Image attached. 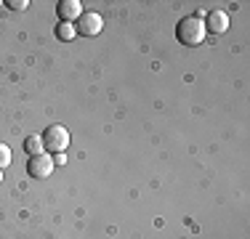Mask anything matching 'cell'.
Here are the masks:
<instances>
[{
  "label": "cell",
  "mask_w": 250,
  "mask_h": 239,
  "mask_svg": "<svg viewBox=\"0 0 250 239\" xmlns=\"http://www.w3.org/2000/svg\"><path fill=\"white\" fill-rule=\"evenodd\" d=\"M56 35H59V40H72L77 35V29H75V24L62 21V24H59V29H56Z\"/></svg>",
  "instance_id": "obj_7"
},
{
  "label": "cell",
  "mask_w": 250,
  "mask_h": 239,
  "mask_svg": "<svg viewBox=\"0 0 250 239\" xmlns=\"http://www.w3.org/2000/svg\"><path fill=\"white\" fill-rule=\"evenodd\" d=\"M5 165H11V149L5 146V143H0V170H3Z\"/></svg>",
  "instance_id": "obj_9"
},
{
  "label": "cell",
  "mask_w": 250,
  "mask_h": 239,
  "mask_svg": "<svg viewBox=\"0 0 250 239\" xmlns=\"http://www.w3.org/2000/svg\"><path fill=\"white\" fill-rule=\"evenodd\" d=\"M0 181H3V170H0Z\"/></svg>",
  "instance_id": "obj_11"
},
{
  "label": "cell",
  "mask_w": 250,
  "mask_h": 239,
  "mask_svg": "<svg viewBox=\"0 0 250 239\" xmlns=\"http://www.w3.org/2000/svg\"><path fill=\"white\" fill-rule=\"evenodd\" d=\"M101 27H104V19H101V14L96 11H85V14H80V19H77V32L85 35V38H96L101 32Z\"/></svg>",
  "instance_id": "obj_3"
},
{
  "label": "cell",
  "mask_w": 250,
  "mask_h": 239,
  "mask_svg": "<svg viewBox=\"0 0 250 239\" xmlns=\"http://www.w3.org/2000/svg\"><path fill=\"white\" fill-rule=\"evenodd\" d=\"M202 24H205L208 32L224 35L226 29H229V14H226V11H210V14H208V19L202 21Z\"/></svg>",
  "instance_id": "obj_5"
},
{
  "label": "cell",
  "mask_w": 250,
  "mask_h": 239,
  "mask_svg": "<svg viewBox=\"0 0 250 239\" xmlns=\"http://www.w3.org/2000/svg\"><path fill=\"white\" fill-rule=\"evenodd\" d=\"M5 5H8V8H14V11H24L27 8V0H11V3H5Z\"/></svg>",
  "instance_id": "obj_10"
},
{
  "label": "cell",
  "mask_w": 250,
  "mask_h": 239,
  "mask_svg": "<svg viewBox=\"0 0 250 239\" xmlns=\"http://www.w3.org/2000/svg\"><path fill=\"white\" fill-rule=\"evenodd\" d=\"M24 149H27V154H40L43 152V139L40 136H29L24 141Z\"/></svg>",
  "instance_id": "obj_8"
},
{
  "label": "cell",
  "mask_w": 250,
  "mask_h": 239,
  "mask_svg": "<svg viewBox=\"0 0 250 239\" xmlns=\"http://www.w3.org/2000/svg\"><path fill=\"white\" fill-rule=\"evenodd\" d=\"M205 35H208V29H205L200 16H184L176 27V38L184 45H200L205 40Z\"/></svg>",
  "instance_id": "obj_1"
},
{
  "label": "cell",
  "mask_w": 250,
  "mask_h": 239,
  "mask_svg": "<svg viewBox=\"0 0 250 239\" xmlns=\"http://www.w3.org/2000/svg\"><path fill=\"white\" fill-rule=\"evenodd\" d=\"M27 173L32 178H48L51 173H53V157L51 154H32L29 157V162H27Z\"/></svg>",
  "instance_id": "obj_4"
},
{
  "label": "cell",
  "mask_w": 250,
  "mask_h": 239,
  "mask_svg": "<svg viewBox=\"0 0 250 239\" xmlns=\"http://www.w3.org/2000/svg\"><path fill=\"white\" fill-rule=\"evenodd\" d=\"M56 11H59V19H62V21L80 19V14H83V8H80V3H77V0H62Z\"/></svg>",
  "instance_id": "obj_6"
},
{
  "label": "cell",
  "mask_w": 250,
  "mask_h": 239,
  "mask_svg": "<svg viewBox=\"0 0 250 239\" xmlns=\"http://www.w3.org/2000/svg\"><path fill=\"white\" fill-rule=\"evenodd\" d=\"M43 149L51 154H62L64 149L69 146V130L64 128V125H51V128L43 130Z\"/></svg>",
  "instance_id": "obj_2"
}]
</instances>
